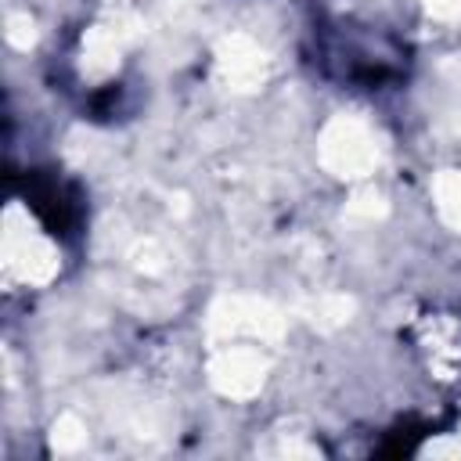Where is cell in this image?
<instances>
[{
    "mask_svg": "<svg viewBox=\"0 0 461 461\" xmlns=\"http://www.w3.org/2000/svg\"><path fill=\"white\" fill-rule=\"evenodd\" d=\"M400 58H403L400 47L378 43L371 29L367 32L349 29V25L321 29V65L342 83L382 86L403 72Z\"/></svg>",
    "mask_w": 461,
    "mask_h": 461,
    "instance_id": "obj_1",
    "label": "cell"
},
{
    "mask_svg": "<svg viewBox=\"0 0 461 461\" xmlns=\"http://www.w3.org/2000/svg\"><path fill=\"white\" fill-rule=\"evenodd\" d=\"M25 205L58 238L76 234L83 223V198L76 194V187L54 173H43V169H32L25 176Z\"/></svg>",
    "mask_w": 461,
    "mask_h": 461,
    "instance_id": "obj_2",
    "label": "cell"
}]
</instances>
